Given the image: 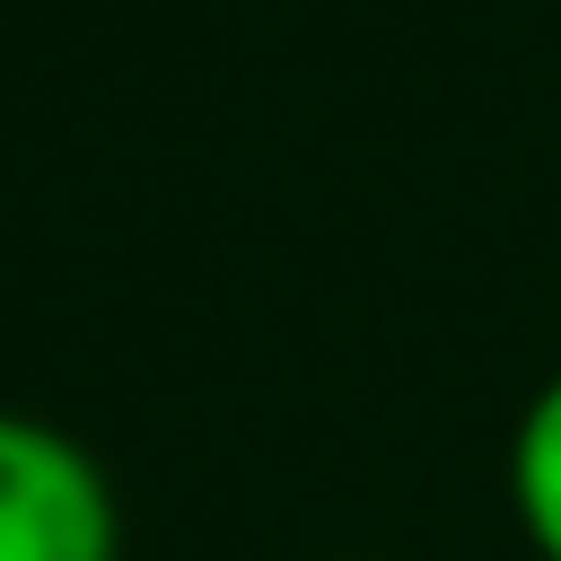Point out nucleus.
Instances as JSON below:
<instances>
[{
    "mask_svg": "<svg viewBox=\"0 0 561 561\" xmlns=\"http://www.w3.org/2000/svg\"><path fill=\"white\" fill-rule=\"evenodd\" d=\"M508 517L535 561H561V377H543L508 430Z\"/></svg>",
    "mask_w": 561,
    "mask_h": 561,
    "instance_id": "nucleus-2",
    "label": "nucleus"
},
{
    "mask_svg": "<svg viewBox=\"0 0 561 561\" xmlns=\"http://www.w3.org/2000/svg\"><path fill=\"white\" fill-rule=\"evenodd\" d=\"M333 561H359V552H333Z\"/></svg>",
    "mask_w": 561,
    "mask_h": 561,
    "instance_id": "nucleus-3",
    "label": "nucleus"
},
{
    "mask_svg": "<svg viewBox=\"0 0 561 561\" xmlns=\"http://www.w3.org/2000/svg\"><path fill=\"white\" fill-rule=\"evenodd\" d=\"M0 561H123L105 465L35 412H0Z\"/></svg>",
    "mask_w": 561,
    "mask_h": 561,
    "instance_id": "nucleus-1",
    "label": "nucleus"
}]
</instances>
